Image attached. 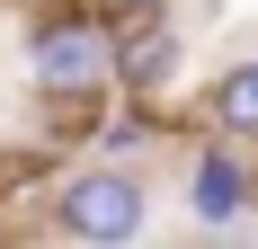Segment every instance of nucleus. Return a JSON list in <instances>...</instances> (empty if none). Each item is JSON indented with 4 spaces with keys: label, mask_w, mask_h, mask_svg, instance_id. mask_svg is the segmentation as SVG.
<instances>
[{
    "label": "nucleus",
    "mask_w": 258,
    "mask_h": 249,
    "mask_svg": "<svg viewBox=\"0 0 258 249\" xmlns=\"http://www.w3.org/2000/svg\"><path fill=\"white\" fill-rule=\"evenodd\" d=\"M27 80L53 107H89L116 89V18L107 9H53L27 27Z\"/></svg>",
    "instance_id": "obj_1"
},
{
    "label": "nucleus",
    "mask_w": 258,
    "mask_h": 249,
    "mask_svg": "<svg viewBox=\"0 0 258 249\" xmlns=\"http://www.w3.org/2000/svg\"><path fill=\"white\" fill-rule=\"evenodd\" d=\"M53 231L62 240H98V249H125L152 231V196H143V178L125 160H89L53 187Z\"/></svg>",
    "instance_id": "obj_2"
},
{
    "label": "nucleus",
    "mask_w": 258,
    "mask_h": 249,
    "mask_svg": "<svg viewBox=\"0 0 258 249\" xmlns=\"http://www.w3.org/2000/svg\"><path fill=\"white\" fill-rule=\"evenodd\" d=\"M258 205V169H249V143H205L196 160H187V214H196V231H240Z\"/></svg>",
    "instance_id": "obj_3"
},
{
    "label": "nucleus",
    "mask_w": 258,
    "mask_h": 249,
    "mask_svg": "<svg viewBox=\"0 0 258 249\" xmlns=\"http://www.w3.org/2000/svg\"><path fill=\"white\" fill-rule=\"evenodd\" d=\"M178 27L169 18H125L116 27V98H143L152 107L160 89H169V80H178Z\"/></svg>",
    "instance_id": "obj_4"
},
{
    "label": "nucleus",
    "mask_w": 258,
    "mask_h": 249,
    "mask_svg": "<svg viewBox=\"0 0 258 249\" xmlns=\"http://www.w3.org/2000/svg\"><path fill=\"white\" fill-rule=\"evenodd\" d=\"M214 125H223L232 143H258V53L214 80Z\"/></svg>",
    "instance_id": "obj_5"
},
{
    "label": "nucleus",
    "mask_w": 258,
    "mask_h": 249,
    "mask_svg": "<svg viewBox=\"0 0 258 249\" xmlns=\"http://www.w3.org/2000/svg\"><path fill=\"white\" fill-rule=\"evenodd\" d=\"M152 107L143 98H125V116H107V134H98V160H134V151H152Z\"/></svg>",
    "instance_id": "obj_6"
},
{
    "label": "nucleus",
    "mask_w": 258,
    "mask_h": 249,
    "mask_svg": "<svg viewBox=\"0 0 258 249\" xmlns=\"http://www.w3.org/2000/svg\"><path fill=\"white\" fill-rule=\"evenodd\" d=\"M98 9H107V18H116V27H125V18H160L169 0H98Z\"/></svg>",
    "instance_id": "obj_7"
}]
</instances>
